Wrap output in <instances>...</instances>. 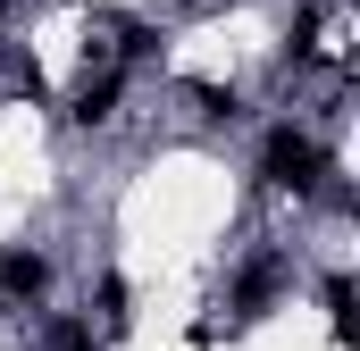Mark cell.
Listing matches in <instances>:
<instances>
[{"mask_svg":"<svg viewBox=\"0 0 360 351\" xmlns=\"http://www.w3.org/2000/svg\"><path fill=\"white\" fill-rule=\"evenodd\" d=\"M193 100H201V126H243V92L235 84H193Z\"/></svg>","mask_w":360,"mask_h":351,"instance_id":"8","label":"cell"},{"mask_svg":"<svg viewBox=\"0 0 360 351\" xmlns=\"http://www.w3.org/2000/svg\"><path fill=\"white\" fill-rule=\"evenodd\" d=\"M319 301H327V326H335V335L352 343V276H344V267H335V276L319 284Z\"/></svg>","mask_w":360,"mask_h":351,"instance_id":"9","label":"cell"},{"mask_svg":"<svg viewBox=\"0 0 360 351\" xmlns=\"http://www.w3.org/2000/svg\"><path fill=\"white\" fill-rule=\"evenodd\" d=\"M8 92H25V100H51V84H42V67H34V59H8Z\"/></svg>","mask_w":360,"mask_h":351,"instance_id":"10","label":"cell"},{"mask_svg":"<svg viewBox=\"0 0 360 351\" xmlns=\"http://www.w3.org/2000/svg\"><path fill=\"white\" fill-rule=\"evenodd\" d=\"M117 100H126V67H84V84L59 100V117H68V126H109Z\"/></svg>","mask_w":360,"mask_h":351,"instance_id":"3","label":"cell"},{"mask_svg":"<svg viewBox=\"0 0 360 351\" xmlns=\"http://www.w3.org/2000/svg\"><path fill=\"white\" fill-rule=\"evenodd\" d=\"M92 301H101V326H109V335H126V326H134V293H126V276H117V267H101V293H92Z\"/></svg>","mask_w":360,"mask_h":351,"instance_id":"7","label":"cell"},{"mask_svg":"<svg viewBox=\"0 0 360 351\" xmlns=\"http://www.w3.org/2000/svg\"><path fill=\"white\" fill-rule=\"evenodd\" d=\"M51 293V251L42 243H0V310H34Z\"/></svg>","mask_w":360,"mask_h":351,"instance_id":"2","label":"cell"},{"mask_svg":"<svg viewBox=\"0 0 360 351\" xmlns=\"http://www.w3.org/2000/svg\"><path fill=\"white\" fill-rule=\"evenodd\" d=\"M276 293H285V251H260V260L235 276V318H243V326H260V318L276 310Z\"/></svg>","mask_w":360,"mask_h":351,"instance_id":"4","label":"cell"},{"mask_svg":"<svg viewBox=\"0 0 360 351\" xmlns=\"http://www.w3.org/2000/svg\"><path fill=\"white\" fill-rule=\"evenodd\" d=\"M0 8H17V0H0Z\"/></svg>","mask_w":360,"mask_h":351,"instance_id":"11","label":"cell"},{"mask_svg":"<svg viewBox=\"0 0 360 351\" xmlns=\"http://www.w3.org/2000/svg\"><path fill=\"white\" fill-rule=\"evenodd\" d=\"M42 351H101V335H92L84 310H51L42 318Z\"/></svg>","mask_w":360,"mask_h":351,"instance_id":"6","label":"cell"},{"mask_svg":"<svg viewBox=\"0 0 360 351\" xmlns=\"http://www.w3.org/2000/svg\"><path fill=\"white\" fill-rule=\"evenodd\" d=\"M319 34H327V8H302L293 25H285V42H276V67L293 76V67H319Z\"/></svg>","mask_w":360,"mask_h":351,"instance_id":"5","label":"cell"},{"mask_svg":"<svg viewBox=\"0 0 360 351\" xmlns=\"http://www.w3.org/2000/svg\"><path fill=\"white\" fill-rule=\"evenodd\" d=\"M327 176H335V151L319 143L310 117H276L260 134V168H252L260 192H327Z\"/></svg>","mask_w":360,"mask_h":351,"instance_id":"1","label":"cell"}]
</instances>
